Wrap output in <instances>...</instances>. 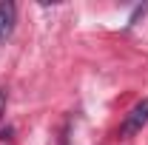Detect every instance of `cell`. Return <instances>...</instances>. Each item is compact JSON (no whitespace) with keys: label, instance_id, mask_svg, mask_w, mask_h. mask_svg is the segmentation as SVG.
Returning a JSON list of instances; mask_svg holds the SVG:
<instances>
[{"label":"cell","instance_id":"obj_1","mask_svg":"<svg viewBox=\"0 0 148 145\" xmlns=\"http://www.w3.org/2000/svg\"><path fill=\"white\" fill-rule=\"evenodd\" d=\"M145 122H148V97L143 103H137V105L125 114V120H123V125H120V137H123V140H131L134 134H140V131L145 128Z\"/></svg>","mask_w":148,"mask_h":145},{"label":"cell","instance_id":"obj_2","mask_svg":"<svg viewBox=\"0 0 148 145\" xmlns=\"http://www.w3.org/2000/svg\"><path fill=\"white\" fill-rule=\"evenodd\" d=\"M14 20H17V9H14V3H9V0H0V43L12 34V29H14Z\"/></svg>","mask_w":148,"mask_h":145},{"label":"cell","instance_id":"obj_3","mask_svg":"<svg viewBox=\"0 0 148 145\" xmlns=\"http://www.w3.org/2000/svg\"><path fill=\"white\" fill-rule=\"evenodd\" d=\"M6 100H9V94H6V88H0V120L6 114Z\"/></svg>","mask_w":148,"mask_h":145}]
</instances>
